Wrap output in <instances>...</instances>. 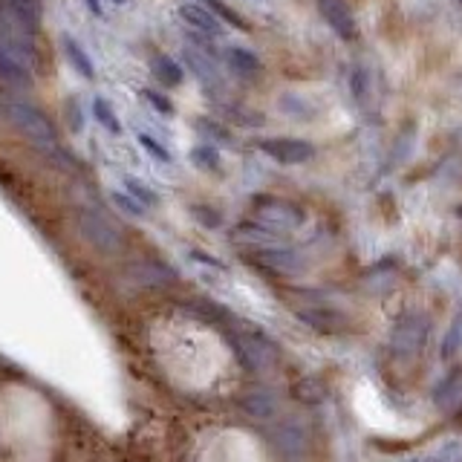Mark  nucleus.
<instances>
[{"label":"nucleus","instance_id":"39448f33","mask_svg":"<svg viewBox=\"0 0 462 462\" xmlns=\"http://www.w3.org/2000/svg\"><path fill=\"white\" fill-rule=\"evenodd\" d=\"M243 254H246V260L258 266V269L272 272V275H298L303 269V258L295 249L284 246V243H272V246H252Z\"/></svg>","mask_w":462,"mask_h":462},{"label":"nucleus","instance_id":"6ab92c4d","mask_svg":"<svg viewBox=\"0 0 462 462\" xmlns=\"http://www.w3.org/2000/svg\"><path fill=\"white\" fill-rule=\"evenodd\" d=\"M186 61H188V67L191 72L197 76L205 87H211V84H217V70H214V61L205 58L200 50H186Z\"/></svg>","mask_w":462,"mask_h":462},{"label":"nucleus","instance_id":"f03ea898","mask_svg":"<svg viewBox=\"0 0 462 462\" xmlns=\"http://www.w3.org/2000/svg\"><path fill=\"white\" fill-rule=\"evenodd\" d=\"M76 235L87 243L93 252L99 254H119L125 249V235L119 231V226L99 209H90V205H81L76 211Z\"/></svg>","mask_w":462,"mask_h":462},{"label":"nucleus","instance_id":"ddd939ff","mask_svg":"<svg viewBox=\"0 0 462 462\" xmlns=\"http://www.w3.org/2000/svg\"><path fill=\"white\" fill-rule=\"evenodd\" d=\"M0 6H6L12 15H15L21 23H27V27L38 35V27H41V0H0Z\"/></svg>","mask_w":462,"mask_h":462},{"label":"nucleus","instance_id":"c85d7f7f","mask_svg":"<svg viewBox=\"0 0 462 462\" xmlns=\"http://www.w3.org/2000/svg\"><path fill=\"white\" fill-rule=\"evenodd\" d=\"M84 4H87V9H90V15H93V18H104V6H102V0H84Z\"/></svg>","mask_w":462,"mask_h":462},{"label":"nucleus","instance_id":"b1692460","mask_svg":"<svg viewBox=\"0 0 462 462\" xmlns=\"http://www.w3.org/2000/svg\"><path fill=\"white\" fill-rule=\"evenodd\" d=\"M275 442H277V448H284V451H301L303 433L298 428H292V425H284V428H277Z\"/></svg>","mask_w":462,"mask_h":462},{"label":"nucleus","instance_id":"1a4fd4ad","mask_svg":"<svg viewBox=\"0 0 462 462\" xmlns=\"http://www.w3.org/2000/svg\"><path fill=\"white\" fill-rule=\"evenodd\" d=\"M318 12L321 18L330 23V29L344 41H356L359 38V21L352 15V9L347 0H318Z\"/></svg>","mask_w":462,"mask_h":462},{"label":"nucleus","instance_id":"393cba45","mask_svg":"<svg viewBox=\"0 0 462 462\" xmlns=\"http://www.w3.org/2000/svg\"><path fill=\"white\" fill-rule=\"evenodd\" d=\"M142 99L148 102V104H153V111L156 113H162V116H171L174 113V102L168 99V95H162L160 90H142Z\"/></svg>","mask_w":462,"mask_h":462},{"label":"nucleus","instance_id":"f8f14e48","mask_svg":"<svg viewBox=\"0 0 462 462\" xmlns=\"http://www.w3.org/2000/svg\"><path fill=\"white\" fill-rule=\"evenodd\" d=\"M422 338H425V321L422 318H405L393 333V347L399 352H413L422 344Z\"/></svg>","mask_w":462,"mask_h":462},{"label":"nucleus","instance_id":"bb28decb","mask_svg":"<svg viewBox=\"0 0 462 462\" xmlns=\"http://www.w3.org/2000/svg\"><path fill=\"white\" fill-rule=\"evenodd\" d=\"M200 128H205L202 133H209L211 139H223V142H231L228 130H226L223 125H217V121H211V119H200Z\"/></svg>","mask_w":462,"mask_h":462},{"label":"nucleus","instance_id":"dca6fc26","mask_svg":"<svg viewBox=\"0 0 462 462\" xmlns=\"http://www.w3.org/2000/svg\"><path fill=\"white\" fill-rule=\"evenodd\" d=\"M90 113H93L95 121H99V128L111 133V136H121V133H125V128H121V121H119V116H116V107H113L111 102H107L104 95H95Z\"/></svg>","mask_w":462,"mask_h":462},{"label":"nucleus","instance_id":"423d86ee","mask_svg":"<svg viewBox=\"0 0 462 462\" xmlns=\"http://www.w3.org/2000/svg\"><path fill=\"white\" fill-rule=\"evenodd\" d=\"M254 148L266 153L269 160L281 162V165H303L315 156V144L307 139H292V136H269V139H258Z\"/></svg>","mask_w":462,"mask_h":462},{"label":"nucleus","instance_id":"c756f323","mask_svg":"<svg viewBox=\"0 0 462 462\" xmlns=\"http://www.w3.org/2000/svg\"><path fill=\"white\" fill-rule=\"evenodd\" d=\"M408 462H445L442 457H422V459H408Z\"/></svg>","mask_w":462,"mask_h":462},{"label":"nucleus","instance_id":"473e14b6","mask_svg":"<svg viewBox=\"0 0 462 462\" xmlns=\"http://www.w3.org/2000/svg\"><path fill=\"white\" fill-rule=\"evenodd\" d=\"M459 4H462V0H459Z\"/></svg>","mask_w":462,"mask_h":462},{"label":"nucleus","instance_id":"7ed1b4c3","mask_svg":"<svg viewBox=\"0 0 462 462\" xmlns=\"http://www.w3.org/2000/svg\"><path fill=\"white\" fill-rule=\"evenodd\" d=\"M0 53L12 55L21 64L35 70L38 64V50H35V32L21 23L6 6H0Z\"/></svg>","mask_w":462,"mask_h":462},{"label":"nucleus","instance_id":"a878e982","mask_svg":"<svg viewBox=\"0 0 462 462\" xmlns=\"http://www.w3.org/2000/svg\"><path fill=\"white\" fill-rule=\"evenodd\" d=\"M246 408L254 413V417H269L272 413V399L269 396H263V393H254L252 399H246Z\"/></svg>","mask_w":462,"mask_h":462},{"label":"nucleus","instance_id":"f3484780","mask_svg":"<svg viewBox=\"0 0 462 462\" xmlns=\"http://www.w3.org/2000/svg\"><path fill=\"white\" fill-rule=\"evenodd\" d=\"M121 188H125L133 200H136L139 205H144V209H156L160 205V194H156L151 186H144V182L139 177H133V174H121Z\"/></svg>","mask_w":462,"mask_h":462},{"label":"nucleus","instance_id":"6e6552de","mask_svg":"<svg viewBox=\"0 0 462 462\" xmlns=\"http://www.w3.org/2000/svg\"><path fill=\"white\" fill-rule=\"evenodd\" d=\"M179 18L191 35H202V38H220L223 35V21L217 18L209 6L197 4V0H186V4L179 6Z\"/></svg>","mask_w":462,"mask_h":462},{"label":"nucleus","instance_id":"4468645a","mask_svg":"<svg viewBox=\"0 0 462 462\" xmlns=\"http://www.w3.org/2000/svg\"><path fill=\"white\" fill-rule=\"evenodd\" d=\"M153 78L162 84V87H179L182 81H186V70H182V64L177 58L171 55H160L153 58Z\"/></svg>","mask_w":462,"mask_h":462},{"label":"nucleus","instance_id":"0eeeda50","mask_svg":"<svg viewBox=\"0 0 462 462\" xmlns=\"http://www.w3.org/2000/svg\"><path fill=\"white\" fill-rule=\"evenodd\" d=\"M174 277H177V272L171 269V266L156 260V258L136 260L125 269V284L133 286V289H156V286L171 284Z\"/></svg>","mask_w":462,"mask_h":462},{"label":"nucleus","instance_id":"aec40b11","mask_svg":"<svg viewBox=\"0 0 462 462\" xmlns=\"http://www.w3.org/2000/svg\"><path fill=\"white\" fill-rule=\"evenodd\" d=\"M136 142H139V148L151 156V160L162 162V165H171V162H174V153H171V148H165V144H162L160 139H156V136H151V133L136 130Z\"/></svg>","mask_w":462,"mask_h":462},{"label":"nucleus","instance_id":"a211bd4d","mask_svg":"<svg viewBox=\"0 0 462 462\" xmlns=\"http://www.w3.org/2000/svg\"><path fill=\"white\" fill-rule=\"evenodd\" d=\"M301 318L307 321L315 330H324V333H335L338 324H342V312H333L326 307H312V309H301Z\"/></svg>","mask_w":462,"mask_h":462},{"label":"nucleus","instance_id":"9b49d317","mask_svg":"<svg viewBox=\"0 0 462 462\" xmlns=\"http://www.w3.org/2000/svg\"><path fill=\"white\" fill-rule=\"evenodd\" d=\"M32 78H35V70L32 67L21 64V61H15V58L6 55V53H0V81L9 84V87L23 90V87H29Z\"/></svg>","mask_w":462,"mask_h":462},{"label":"nucleus","instance_id":"20e7f679","mask_svg":"<svg viewBox=\"0 0 462 462\" xmlns=\"http://www.w3.org/2000/svg\"><path fill=\"white\" fill-rule=\"evenodd\" d=\"M252 220L277 231V235H284V231L298 228L303 220H307V211H303L298 202L284 200V197H254Z\"/></svg>","mask_w":462,"mask_h":462},{"label":"nucleus","instance_id":"2f4dec72","mask_svg":"<svg viewBox=\"0 0 462 462\" xmlns=\"http://www.w3.org/2000/svg\"><path fill=\"white\" fill-rule=\"evenodd\" d=\"M0 119H4V116H0Z\"/></svg>","mask_w":462,"mask_h":462},{"label":"nucleus","instance_id":"5701e85b","mask_svg":"<svg viewBox=\"0 0 462 462\" xmlns=\"http://www.w3.org/2000/svg\"><path fill=\"white\" fill-rule=\"evenodd\" d=\"M197 4H202V6H209L217 18H220L223 23H231V27H237V29H246V23L240 21V15L235 9H231L228 4H223V0H197Z\"/></svg>","mask_w":462,"mask_h":462},{"label":"nucleus","instance_id":"4be33fe9","mask_svg":"<svg viewBox=\"0 0 462 462\" xmlns=\"http://www.w3.org/2000/svg\"><path fill=\"white\" fill-rule=\"evenodd\" d=\"M111 202L116 205V209L121 211V214H128V217H136V220H139V217H144V214H148V209H144V205H139L136 200H133L130 197V194L125 191V188H113L111 191Z\"/></svg>","mask_w":462,"mask_h":462},{"label":"nucleus","instance_id":"2eb2a0df","mask_svg":"<svg viewBox=\"0 0 462 462\" xmlns=\"http://www.w3.org/2000/svg\"><path fill=\"white\" fill-rule=\"evenodd\" d=\"M226 61H228V67L240 72V76H258L260 72V58L254 55L252 50H246V46H226Z\"/></svg>","mask_w":462,"mask_h":462},{"label":"nucleus","instance_id":"f257e3e1","mask_svg":"<svg viewBox=\"0 0 462 462\" xmlns=\"http://www.w3.org/2000/svg\"><path fill=\"white\" fill-rule=\"evenodd\" d=\"M0 116H4L6 125H12L23 139H29L35 144V151L44 153L46 160L58 168H81V162L72 156L64 142H61L58 130L53 125V119L44 111H38L29 102L21 99H0Z\"/></svg>","mask_w":462,"mask_h":462},{"label":"nucleus","instance_id":"cd10ccee","mask_svg":"<svg viewBox=\"0 0 462 462\" xmlns=\"http://www.w3.org/2000/svg\"><path fill=\"white\" fill-rule=\"evenodd\" d=\"M197 217H202V226H209V228H217L220 226V214L211 211V209H205V205H194L191 209Z\"/></svg>","mask_w":462,"mask_h":462},{"label":"nucleus","instance_id":"9d476101","mask_svg":"<svg viewBox=\"0 0 462 462\" xmlns=\"http://www.w3.org/2000/svg\"><path fill=\"white\" fill-rule=\"evenodd\" d=\"M61 46H64V55L70 61V67L76 70V76H81L84 81H93L95 78V64H93L90 53L84 50V44L72 38V35H64V38H61Z\"/></svg>","mask_w":462,"mask_h":462},{"label":"nucleus","instance_id":"412c9836","mask_svg":"<svg viewBox=\"0 0 462 462\" xmlns=\"http://www.w3.org/2000/svg\"><path fill=\"white\" fill-rule=\"evenodd\" d=\"M191 162L202 168V171H220L223 165V156L217 151V144H197V148H191Z\"/></svg>","mask_w":462,"mask_h":462},{"label":"nucleus","instance_id":"7c9ffc66","mask_svg":"<svg viewBox=\"0 0 462 462\" xmlns=\"http://www.w3.org/2000/svg\"><path fill=\"white\" fill-rule=\"evenodd\" d=\"M113 4H119V6H121V4H130V0H113Z\"/></svg>","mask_w":462,"mask_h":462}]
</instances>
